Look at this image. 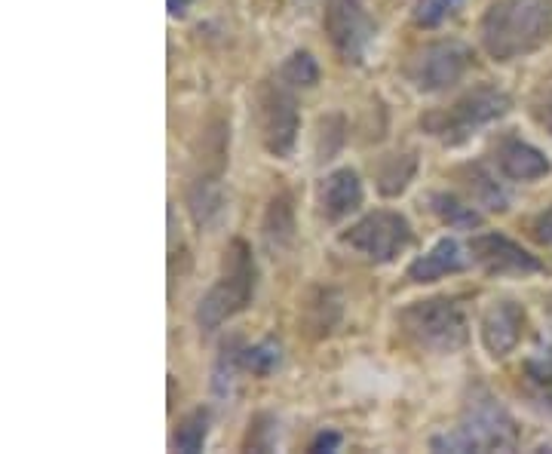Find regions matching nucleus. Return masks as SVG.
Masks as SVG:
<instances>
[{"label": "nucleus", "mask_w": 552, "mask_h": 454, "mask_svg": "<svg viewBox=\"0 0 552 454\" xmlns=\"http://www.w3.org/2000/svg\"><path fill=\"white\" fill-rule=\"evenodd\" d=\"M482 47L497 62H516L552 37V0H497L479 25Z\"/></svg>", "instance_id": "obj_1"}, {"label": "nucleus", "mask_w": 552, "mask_h": 454, "mask_svg": "<svg viewBox=\"0 0 552 454\" xmlns=\"http://www.w3.org/2000/svg\"><path fill=\"white\" fill-rule=\"evenodd\" d=\"M436 451H513L519 445L516 418L488 390H473L454 430L433 436Z\"/></svg>", "instance_id": "obj_2"}, {"label": "nucleus", "mask_w": 552, "mask_h": 454, "mask_svg": "<svg viewBox=\"0 0 552 454\" xmlns=\"http://www.w3.org/2000/svg\"><path fill=\"white\" fill-rule=\"evenodd\" d=\"M258 286V267L252 258V249L243 240H234L224 252L221 277L212 283V289L200 298L197 304V326L203 332H218L227 320H234L237 313H243Z\"/></svg>", "instance_id": "obj_3"}, {"label": "nucleus", "mask_w": 552, "mask_h": 454, "mask_svg": "<svg viewBox=\"0 0 552 454\" xmlns=\"http://www.w3.org/2000/svg\"><path fill=\"white\" fill-rule=\"evenodd\" d=\"M399 329L402 335L427 353L451 356L460 347H467V316L451 298H427L411 301L399 310Z\"/></svg>", "instance_id": "obj_4"}, {"label": "nucleus", "mask_w": 552, "mask_h": 454, "mask_svg": "<svg viewBox=\"0 0 552 454\" xmlns=\"http://www.w3.org/2000/svg\"><path fill=\"white\" fill-rule=\"evenodd\" d=\"M510 108H513V102H510V96L503 93V89L476 86V89H470L467 96H460L448 111L424 114L421 126H424V132L433 135V139L454 148V145L470 142L482 126L506 117L510 114Z\"/></svg>", "instance_id": "obj_5"}, {"label": "nucleus", "mask_w": 552, "mask_h": 454, "mask_svg": "<svg viewBox=\"0 0 552 454\" xmlns=\"http://www.w3.org/2000/svg\"><path fill=\"white\" fill-rule=\"evenodd\" d=\"M255 120H258V135L264 151L276 160H289L298 145L301 114H298V99L292 93V86L283 77L258 83Z\"/></svg>", "instance_id": "obj_6"}, {"label": "nucleus", "mask_w": 552, "mask_h": 454, "mask_svg": "<svg viewBox=\"0 0 552 454\" xmlns=\"http://www.w3.org/2000/svg\"><path fill=\"white\" fill-rule=\"evenodd\" d=\"M341 243L375 264L396 261L411 246V224L402 212L375 209L341 234Z\"/></svg>", "instance_id": "obj_7"}, {"label": "nucleus", "mask_w": 552, "mask_h": 454, "mask_svg": "<svg viewBox=\"0 0 552 454\" xmlns=\"http://www.w3.org/2000/svg\"><path fill=\"white\" fill-rule=\"evenodd\" d=\"M473 65V50L460 40H436L414 53L405 65V80L418 93H442L464 80Z\"/></svg>", "instance_id": "obj_8"}, {"label": "nucleus", "mask_w": 552, "mask_h": 454, "mask_svg": "<svg viewBox=\"0 0 552 454\" xmlns=\"http://www.w3.org/2000/svg\"><path fill=\"white\" fill-rule=\"evenodd\" d=\"M322 28H326L335 53L347 65H362L378 37V25L368 16L362 0H326Z\"/></svg>", "instance_id": "obj_9"}, {"label": "nucleus", "mask_w": 552, "mask_h": 454, "mask_svg": "<svg viewBox=\"0 0 552 454\" xmlns=\"http://www.w3.org/2000/svg\"><path fill=\"white\" fill-rule=\"evenodd\" d=\"M470 255L491 277H531L543 270L537 255L503 234H476L470 240Z\"/></svg>", "instance_id": "obj_10"}, {"label": "nucleus", "mask_w": 552, "mask_h": 454, "mask_svg": "<svg viewBox=\"0 0 552 454\" xmlns=\"http://www.w3.org/2000/svg\"><path fill=\"white\" fill-rule=\"evenodd\" d=\"M479 335H482V347L488 350V356L503 359L506 353H513L525 335V310L516 301H494L479 323Z\"/></svg>", "instance_id": "obj_11"}, {"label": "nucleus", "mask_w": 552, "mask_h": 454, "mask_svg": "<svg viewBox=\"0 0 552 454\" xmlns=\"http://www.w3.org/2000/svg\"><path fill=\"white\" fill-rule=\"evenodd\" d=\"M319 206L322 215L329 221H341L347 215H353L362 206V181L359 172L350 166H341L335 172H329L319 185Z\"/></svg>", "instance_id": "obj_12"}, {"label": "nucleus", "mask_w": 552, "mask_h": 454, "mask_svg": "<svg viewBox=\"0 0 552 454\" xmlns=\"http://www.w3.org/2000/svg\"><path fill=\"white\" fill-rule=\"evenodd\" d=\"M497 169L513 178V181H537L549 175V160L540 148L522 142V139H506L497 145Z\"/></svg>", "instance_id": "obj_13"}, {"label": "nucleus", "mask_w": 552, "mask_h": 454, "mask_svg": "<svg viewBox=\"0 0 552 454\" xmlns=\"http://www.w3.org/2000/svg\"><path fill=\"white\" fill-rule=\"evenodd\" d=\"M464 252H460L457 240L451 237H442L430 252L418 255L411 264H408V280L411 283H436L448 274H457V270H464Z\"/></svg>", "instance_id": "obj_14"}, {"label": "nucleus", "mask_w": 552, "mask_h": 454, "mask_svg": "<svg viewBox=\"0 0 552 454\" xmlns=\"http://www.w3.org/2000/svg\"><path fill=\"white\" fill-rule=\"evenodd\" d=\"M261 237L270 252H286L295 243V206L289 194H276L267 203V212L261 221Z\"/></svg>", "instance_id": "obj_15"}, {"label": "nucleus", "mask_w": 552, "mask_h": 454, "mask_svg": "<svg viewBox=\"0 0 552 454\" xmlns=\"http://www.w3.org/2000/svg\"><path fill=\"white\" fill-rule=\"evenodd\" d=\"M188 209H191V218L200 231H209L224 212V194H221L218 178H197L194 181L191 191H188Z\"/></svg>", "instance_id": "obj_16"}, {"label": "nucleus", "mask_w": 552, "mask_h": 454, "mask_svg": "<svg viewBox=\"0 0 552 454\" xmlns=\"http://www.w3.org/2000/svg\"><path fill=\"white\" fill-rule=\"evenodd\" d=\"M430 209L439 215L442 224L454 227V231H476V227L482 224V215H479L476 206L464 203L454 194H445V191L430 194Z\"/></svg>", "instance_id": "obj_17"}, {"label": "nucleus", "mask_w": 552, "mask_h": 454, "mask_svg": "<svg viewBox=\"0 0 552 454\" xmlns=\"http://www.w3.org/2000/svg\"><path fill=\"white\" fill-rule=\"evenodd\" d=\"M209 424H212L209 408H194V412H188L178 421V427L172 433V448L184 451V454L203 451V445L209 439Z\"/></svg>", "instance_id": "obj_18"}, {"label": "nucleus", "mask_w": 552, "mask_h": 454, "mask_svg": "<svg viewBox=\"0 0 552 454\" xmlns=\"http://www.w3.org/2000/svg\"><path fill=\"white\" fill-rule=\"evenodd\" d=\"M414 172H418V157L414 154H390L381 169H378V188L384 197H399L408 185Z\"/></svg>", "instance_id": "obj_19"}, {"label": "nucleus", "mask_w": 552, "mask_h": 454, "mask_svg": "<svg viewBox=\"0 0 552 454\" xmlns=\"http://www.w3.org/2000/svg\"><path fill=\"white\" fill-rule=\"evenodd\" d=\"M240 369H243V347H240L237 338H230V341L221 344L218 359H215V369H212V390H215V396H221V399L230 396V390H234V378H237Z\"/></svg>", "instance_id": "obj_20"}, {"label": "nucleus", "mask_w": 552, "mask_h": 454, "mask_svg": "<svg viewBox=\"0 0 552 454\" xmlns=\"http://www.w3.org/2000/svg\"><path fill=\"white\" fill-rule=\"evenodd\" d=\"M525 390L543 412L552 415V356H534L525 362Z\"/></svg>", "instance_id": "obj_21"}, {"label": "nucleus", "mask_w": 552, "mask_h": 454, "mask_svg": "<svg viewBox=\"0 0 552 454\" xmlns=\"http://www.w3.org/2000/svg\"><path fill=\"white\" fill-rule=\"evenodd\" d=\"M283 366V347L276 341H258L252 347H243V369L258 375V378H267L273 375L276 369Z\"/></svg>", "instance_id": "obj_22"}, {"label": "nucleus", "mask_w": 552, "mask_h": 454, "mask_svg": "<svg viewBox=\"0 0 552 454\" xmlns=\"http://www.w3.org/2000/svg\"><path fill=\"white\" fill-rule=\"evenodd\" d=\"M280 77L292 86V89H310L319 83V62L313 59V53L307 50H295L286 56V62L280 65Z\"/></svg>", "instance_id": "obj_23"}, {"label": "nucleus", "mask_w": 552, "mask_h": 454, "mask_svg": "<svg viewBox=\"0 0 552 454\" xmlns=\"http://www.w3.org/2000/svg\"><path fill=\"white\" fill-rule=\"evenodd\" d=\"M470 191H473V200L491 212H503L506 206H510V197H506V191L497 185V178L491 172H485L482 166H473V172H470Z\"/></svg>", "instance_id": "obj_24"}, {"label": "nucleus", "mask_w": 552, "mask_h": 454, "mask_svg": "<svg viewBox=\"0 0 552 454\" xmlns=\"http://www.w3.org/2000/svg\"><path fill=\"white\" fill-rule=\"evenodd\" d=\"M460 7H464V0H418V7H414V22H418L421 28H439Z\"/></svg>", "instance_id": "obj_25"}, {"label": "nucleus", "mask_w": 552, "mask_h": 454, "mask_svg": "<svg viewBox=\"0 0 552 454\" xmlns=\"http://www.w3.org/2000/svg\"><path fill=\"white\" fill-rule=\"evenodd\" d=\"M534 237L543 246H552V209H546L543 215H537V221H534Z\"/></svg>", "instance_id": "obj_26"}, {"label": "nucleus", "mask_w": 552, "mask_h": 454, "mask_svg": "<svg viewBox=\"0 0 552 454\" xmlns=\"http://www.w3.org/2000/svg\"><path fill=\"white\" fill-rule=\"evenodd\" d=\"M534 117L540 120V126H546V132H552V89H546L543 99L534 105Z\"/></svg>", "instance_id": "obj_27"}, {"label": "nucleus", "mask_w": 552, "mask_h": 454, "mask_svg": "<svg viewBox=\"0 0 552 454\" xmlns=\"http://www.w3.org/2000/svg\"><path fill=\"white\" fill-rule=\"evenodd\" d=\"M341 445V433L335 430H322L313 442H310V451H338Z\"/></svg>", "instance_id": "obj_28"}, {"label": "nucleus", "mask_w": 552, "mask_h": 454, "mask_svg": "<svg viewBox=\"0 0 552 454\" xmlns=\"http://www.w3.org/2000/svg\"><path fill=\"white\" fill-rule=\"evenodd\" d=\"M166 4H169V16L172 19H184V16H188V10L194 7V0H166Z\"/></svg>", "instance_id": "obj_29"}, {"label": "nucleus", "mask_w": 552, "mask_h": 454, "mask_svg": "<svg viewBox=\"0 0 552 454\" xmlns=\"http://www.w3.org/2000/svg\"><path fill=\"white\" fill-rule=\"evenodd\" d=\"M298 4H307V0H298Z\"/></svg>", "instance_id": "obj_30"}]
</instances>
